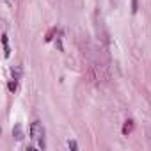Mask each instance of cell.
I'll list each match as a JSON object with an SVG mask.
<instances>
[{"label":"cell","mask_w":151,"mask_h":151,"mask_svg":"<svg viewBox=\"0 0 151 151\" xmlns=\"http://www.w3.org/2000/svg\"><path fill=\"white\" fill-rule=\"evenodd\" d=\"M132 128H133V123H132V121H126V123H124V126H123V133H124V135H126V133H130V132H132Z\"/></svg>","instance_id":"2"},{"label":"cell","mask_w":151,"mask_h":151,"mask_svg":"<svg viewBox=\"0 0 151 151\" xmlns=\"http://www.w3.org/2000/svg\"><path fill=\"white\" fill-rule=\"evenodd\" d=\"M68 147L69 149H77V142H75V140H68Z\"/></svg>","instance_id":"5"},{"label":"cell","mask_w":151,"mask_h":151,"mask_svg":"<svg viewBox=\"0 0 151 151\" xmlns=\"http://www.w3.org/2000/svg\"><path fill=\"white\" fill-rule=\"evenodd\" d=\"M16 87H18L16 80H14V82H9V91H13V93H14V91H16Z\"/></svg>","instance_id":"4"},{"label":"cell","mask_w":151,"mask_h":151,"mask_svg":"<svg viewBox=\"0 0 151 151\" xmlns=\"http://www.w3.org/2000/svg\"><path fill=\"white\" fill-rule=\"evenodd\" d=\"M30 137L34 142H37L39 147H45V128L39 121H34L30 124Z\"/></svg>","instance_id":"1"},{"label":"cell","mask_w":151,"mask_h":151,"mask_svg":"<svg viewBox=\"0 0 151 151\" xmlns=\"http://www.w3.org/2000/svg\"><path fill=\"white\" fill-rule=\"evenodd\" d=\"M13 135H16V139H22V128L16 126V128L13 130Z\"/></svg>","instance_id":"3"}]
</instances>
